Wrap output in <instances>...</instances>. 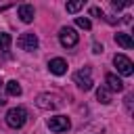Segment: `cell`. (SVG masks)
Wrapping results in <instances>:
<instances>
[{
  "label": "cell",
  "mask_w": 134,
  "mask_h": 134,
  "mask_svg": "<svg viewBox=\"0 0 134 134\" xmlns=\"http://www.w3.org/2000/svg\"><path fill=\"white\" fill-rule=\"evenodd\" d=\"M25 121H27V111H25L23 107H13V109H8V113H6V124H8L10 128L19 130V128L25 126Z\"/></svg>",
  "instance_id": "6da1fadb"
},
{
  "label": "cell",
  "mask_w": 134,
  "mask_h": 134,
  "mask_svg": "<svg viewBox=\"0 0 134 134\" xmlns=\"http://www.w3.org/2000/svg\"><path fill=\"white\" fill-rule=\"evenodd\" d=\"M36 105H38L40 109H46V111H50V109H57V107H61V100H59V96H57V94L42 92V94H38V98H36Z\"/></svg>",
  "instance_id": "7a4b0ae2"
},
{
  "label": "cell",
  "mask_w": 134,
  "mask_h": 134,
  "mask_svg": "<svg viewBox=\"0 0 134 134\" xmlns=\"http://www.w3.org/2000/svg\"><path fill=\"white\" fill-rule=\"evenodd\" d=\"M59 40H61V44H63L65 48H73V46L77 44L80 36H77V31H75L73 27H61V31H59Z\"/></svg>",
  "instance_id": "3957f363"
},
{
  "label": "cell",
  "mask_w": 134,
  "mask_h": 134,
  "mask_svg": "<svg viewBox=\"0 0 134 134\" xmlns=\"http://www.w3.org/2000/svg\"><path fill=\"white\" fill-rule=\"evenodd\" d=\"M17 46H19L21 50L31 52V50H36V48H38V36H36V34H31V31H25V34H21V36H19Z\"/></svg>",
  "instance_id": "277c9868"
},
{
  "label": "cell",
  "mask_w": 134,
  "mask_h": 134,
  "mask_svg": "<svg viewBox=\"0 0 134 134\" xmlns=\"http://www.w3.org/2000/svg\"><path fill=\"white\" fill-rule=\"evenodd\" d=\"M73 82L77 84V88H82V90H90L92 88V77H90V67H84V69H80V71H75L73 73Z\"/></svg>",
  "instance_id": "5b68a950"
},
{
  "label": "cell",
  "mask_w": 134,
  "mask_h": 134,
  "mask_svg": "<svg viewBox=\"0 0 134 134\" xmlns=\"http://www.w3.org/2000/svg\"><path fill=\"white\" fill-rule=\"evenodd\" d=\"M113 65L117 67V71H119L121 75H132V73H134V65H132V61H130L126 54H115V57H113Z\"/></svg>",
  "instance_id": "8992f818"
},
{
  "label": "cell",
  "mask_w": 134,
  "mask_h": 134,
  "mask_svg": "<svg viewBox=\"0 0 134 134\" xmlns=\"http://www.w3.org/2000/svg\"><path fill=\"white\" fill-rule=\"evenodd\" d=\"M48 128L52 130V132H67L69 128H71V121H69V117H65V115H54V117H48Z\"/></svg>",
  "instance_id": "52a82bcc"
},
{
  "label": "cell",
  "mask_w": 134,
  "mask_h": 134,
  "mask_svg": "<svg viewBox=\"0 0 134 134\" xmlns=\"http://www.w3.org/2000/svg\"><path fill=\"white\" fill-rule=\"evenodd\" d=\"M48 69H50V73H54V75H63L65 71H67V63H65V59H50L48 61Z\"/></svg>",
  "instance_id": "ba28073f"
},
{
  "label": "cell",
  "mask_w": 134,
  "mask_h": 134,
  "mask_svg": "<svg viewBox=\"0 0 134 134\" xmlns=\"http://www.w3.org/2000/svg\"><path fill=\"white\" fill-rule=\"evenodd\" d=\"M105 82H107V90H113V92H121L124 90V82L115 73H107L105 75Z\"/></svg>",
  "instance_id": "9c48e42d"
},
{
  "label": "cell",
  "mask_w": 134,
  "mask_h": 134,
  "mask_svg": "<svg viewBox=\"0 0 134 134\" xmlns=\"http://www.w3.org/2000/svg\"><path fill=\"white\" fill-rule=\"evenodd\" d=\"M19 17H21L23 23H31L34 17H36L34 6H31V4H21V6H19Z\"/></svg>",
  "instance_id": "30bf717a"
},
{
  "label": "cell",
  "mask_w": 134,
  "mask_h": 134,
  "mask_svg": "<svg viewBox=\"0 0 134 134\" xmlns=\"http://www.w3.org/2000/svg\"><path fill=\"white\" fill-rule=\"evenodd\" d=\"M115 42L124 48H132L134 46V40L130 38V34H115Z\"/></svg>",
  "instance_id": "8fae6325"
},
{
  "label": "cell",
  "mask_w": 134,
  "mask_h": 134,
  "mask_svg": "<svg viewBox=\"0 0 134 134\" xmlns=\"http://www.w3.org/2000/svg\"><path fill=\"white\" fill-rule=\"evenodd\" d=\"M6 92H8L10 96H19L23 90H21V86H19L17 80H10V82H6Z\"/></svg>",
  "instance_id": "7c38bea8"
},
{
  "label": "cell",
  "mask_w": 134,
  "mask_h": 134,
  "mask_svg": "<svg viewBox=\"0 0 134 134\" xmlns=\"http://www.w3.org/2000/svg\"><path fill=\"white\" fill-rule=\"evenodd\" d=\"M96 98H98L103 105H109V103H111V92H109L105 86H100V88L96 90Z\"/></svg>",
  "instance_id": "4fadbf2b"
},
{
  "label": "cell",
  "mask_w": 134,
  "mask_h": 134,
  "mask_svg": "<svg viewBox=\"0 0 134 134\" xmlns=\"http://www.w3.org/2000/svg\"><path fill=\"white\" fill-rule=\"evenodd\" d=\"M80 8H84V0H75V2H67V13H77Z\"/></svg>",
  "instance_id": "5bb4252c"
},
{
  "label": "cell",
  "mask_w": 134,
  "mask_h": 134,
  "mask_svg": "<svg viewBox=\"0 0 134 134\" xmlns=\"http://www.w3.org/2000/svg\"><path fill=\"white\" fill-rule=\"evenodd\" d=\"M75 25L82 27V29H90V27H92V23H90L88 17H75Z\"/></svg>",
  "instance_id": "9a60e30c"
},
{
  "label": "cell",
  "mask_w": 134,
  "mask_h": 134,
  "mask_svg": "<svg viewBox=\"0 0 134 134\" xmlns=\"http://www.w3.org/2000/svg\"><path fill=\"white\" fill-rule=\"evenodd\" d=\"M10 42H13L10 34H0V50H6L10 46Z\"/></svg>",
  "instance_id": "2e32d148"
},
{
  "label": "cell",
  "mask_w": 134,
  "mask_h": 134,
  "mask_svg": "<svg viewBox=\"0 0 134 134\" xmlns=\"http://www.w3.org/2000/svg\"><path fill=\"white\" fill-rule=\"evenodd\" d=\"M90 15H92V17H98V19H105V13H103L98 6H90Z\"/></svg>",
  "instance_id": "e0dca14e"
},
{
  "label": "cell",
  "mask_w": 134,
  "mask_h": 134,
  "mask_svg": "<svg viewBox=\"0 0 134 134\" xmlns=\"http://www.w3.org/2000/svg\"><path fill=\"white\" fill-rule=\"evenodd\" d=\"M132 2L130 0H126V2H113V8H124V6H130Z\"/></svg>",
  "instance_id": "ac0fdd59"
},
{
  "label": "cell",
  "mask_w": 134,
  "mask_h": 134,
  "mask_svg": "<svg viewBox=\"0 0 134 134\" xmlns=\"http://www.w3.org/2000/svg\"><path fill=\"white\" fill-rule=\"evenodd\" d=\"M92 52H103V46L100 44H92Z\"/></svg>",
  "instance_id": "d6986e66"
},
{
  "label": "cell",
  "mask_w": 134,
  "mask_h": 134,
  "mask_svg": "<svg viewBox=\"0 0 134 134\" xmlns=\"http://www.w3.org/2000/svg\"><path fill=\"white\" fill-rule=\"evenodd\" d=\"M4 103H6V100H4V98H2V96H0V107H2V105H4Z\"/></svg>",
  "instance_id": "ffe728a7"
}]
</instances>
